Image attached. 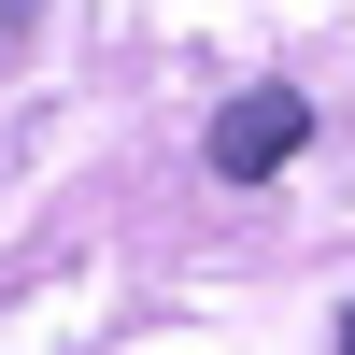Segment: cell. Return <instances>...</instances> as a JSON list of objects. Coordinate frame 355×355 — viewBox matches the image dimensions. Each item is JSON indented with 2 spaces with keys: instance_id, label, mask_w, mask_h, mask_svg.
I'll return each mask as SVG.
<instances>
[{
  "instance_id": "cell-1",
  "label": "cell",
  "mask_w": 355,
  "mask_h": 355,
  "mask_svg": "<svg viewBox=\"0 0 355 355\" xmlns=\"http://www.w3.org/2000/svg\"><path fill=\"white\" fill-rule=\"evenodd\" d=\"M299 142H313V100H299V85H256V100L214 114V171H227V185H270Z\"/></svg>"
},
{
  "instance_id": "cell-2",
  "label": "cell",
  "mask_w": 355,
  "mask_h": 355,
  "mask_svg": "<svg viewBox=\"0 0 355 355\" xmlns=\"http://www.w3.org/2000/svg\"><path fill=\"white\" fill-rule=\"evenodd\" d=\"M0 15H28V0H0Z\"/></svg>"
},
{
  "instance_id": "cell-3",
  "label": "cell",
  "mask_w": 355,
  "mask_h": 355,
  "mask_svg": "<svg viewBox=\"0 0 355 355\" xmlns=\"http://www.w3.org/2000/svg\"><path fill=\"white\" fill-rule=\"evenodd\" d=\"M341 341H355V313H341Z\"/></svg>"
}]
</instances>
